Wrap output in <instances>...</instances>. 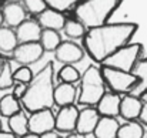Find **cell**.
I'll use <instances>...</instances> for the list:
<instances>
[{
    "label": "cell",
    "instance_id": "6da1fadb",
    "mask_svg": "<svg viewBox=\"0 0 147 138\" xmlns=\"http://www.w3.org/2000/svg\"><path fill=\"white\" fill-rule=\"evenodd\" d=\"M137 29L136 23H107L89 29L83 37V50L93 61L101 64L114 51L129 44Z\"/></svg>",
    "mask_w": 147,
    "mask_h": 138
},
{
    "label": "cell",
    "instance_id": "7a4b0ae2",
    "mask_svg": "<svg viewBox=\"0 0 147 138\" xmlns=\"http://www.w3.org/2000/svg\"><path fill=\"white\" fill-rule=\"evenodd\" d=\"M20 101L29 113L51 110L54 105V67L51 61L33 76Z\"/></svg>",
    "mask_w": 147,
    "mask_h": 138
},
{
    "label": "cell",
    "instance_id": "3957f363",
    "mask_svg": "<svg viewBox=\"0 0 147 138\" xmlns=\"http://www.w3.org/2000/svg\"><path fill=\"white\" fill-rule=\"evenodd\" d=\"M123 0H83L74 9V17L89 30L107 24Z\"/></svg>",
    "mask_w": 147,
    "mask_h": 138
},
{
    "label": "cell",
    "instance_id": "277c9868",
    "mask_svg": "<svg viewBox=\"0 0 147 138\" xmlns=\"http://www.w3.org/2000/svg\"><path fill=\"white\" fill-rule=\"evenodd\" d=\"M106 92V83L101 71L96 66H89L80 78V92L77 102L86 107H94Z\"/></svg>",
    "mask_w": 147,
    "mask_h": 138
},
{
    "label": "cell",
    "instance_id": "5b68a950",
    "mask_svg": "<svg viewBox=\"0 0 147 138\" xmlns=\"http://www.w3.org/2000/svg\"><path fill=\"white\" fill-rule=\"evenodd\" d=\"M142 54H143L142 43H129L121 48H119L117 51H114L111 56H109L100 66H106V67L130 73L134 64L142 58Z\"/></svg>",
    "mask_w": 147,
    "mask_h": 138
},
{
    "label": "cell",
    "instance_id": "8992f818",
    "mask_svg": "<svg viewBox=\"0 0 147 138\" xmlns=\"http://www.w3.org/2000/svg\"><path fill=\"white\" fill-rule=\"evenodd\" d=\"M100 71H101L106 86L113 92H117L120 95L129 94L137 83V78L131 73H127V71H121V70L106 67V66H100Z\"/></svg>",
    "mask_w": 147,
    "mask_h": 138
},
{
    "label": "cell",
    "instance_id": "52a82bcc",
    "mask_svg": "<svg viewBox=\"0 0 147 138\" xmlns=\"http://www.w3.org/2000/svg\"><path fill=\"white\" fill-rule=\"evenodd\" d=\"M54 131V114L51 110L32 113L29 117V133L36 135H46Z\"/></svg>",
    "mask_w": 147,
    "mask_h": 138
},
{
    "label": "cell",
    "instance_id": "ba28073f",
    "mask_svg": "<svg viewBox=\"0 0 147 138\" xmlns=\"http://www.w3.org/2000/svg\"><path fill=\"white\" fill-rule=\"evenodd\" d=\"M79 117V108L73 105L60 107L57 114L54 115V130L59 133H74L76 123Z\"/></svg>",
    "mask_w": 147,
    "mask_h": 138
},
{
    "label": "cell",
    "instance_id": "9c48e42d",
    "mask_svg": "<svg viewBox=\"0 0 147 138\" xmlns=\"http://www.w3.org/2000/svg\"><path fill=\"white\" fill-rule=\"evenodd\" d=\"M43 53L45 50L39 42L37 43H20L13 50V58L22 66H29V64L39 61Z\"/></svg>",
    "mask_w": 147,
    "mask_h": 138
},
{
    "label": "cell",
    "instance_id": "30bf717a",
    "mask_svg": "<svg viewBox=\"0 0 147 138\" xmlns=\"http://www.w3.org/2000/svg\"><path fill=\"white\" fill-rule=\"evenodd\" d=\"M54 57L59 63L64 64H76L83 60L84 50L74 42H61L60 46L54 50Z\"/></svg>",
    "mask_w": 147,
    "mask_h": 138
},
{
    "label": "cell",
    "instance_id": "8fae6325",
    "mask_svg": "<svg viewBox=\"0 0 147 138\" xmlns=\"http://www.w3.org/2000/svg\"><path fill=\"white\" fill-rule=\"evenodd\" d=\"M98 120H100V114L97 113L96 107H86L83 110H79V117H77L74 133L82 134V135L93 134Z\"/></svg>",
    "mask_w": 147,
    "mask_h": 138
},
{
    "label": "cell",
    "instance_id": "7c38bea8",
    "mask_svg": "<svg viewBox=\"0 0 147 138\" xmlns=\"http://www.w3.org/2000/svg\"><path fill=\"white\" fill-rule=\"evenodd\" d=\"M42 27L37 23V20H32V19H26L23 23H20L16 27V37L19 44L20 43H37L40 40V34H42Z\"/></svg>",
    "mask_w": 147,
    "mask_h": 138
},
{
    "label": "cell",
    "instance_id": "4fadbf2b",
    "mask_svg": "<svg viewBox=\"0 0 147 138\" xmlns=\"http://www.w3.org/2000/svg\"><path fill=\"white\" fill-rule=\"evenodd\" d=\"M142 107H143L142 98L134 97L131 94H126L121 97L119 115L126 121H137L142 113Z\"/></svg>",
    "mask_w": 147,
    "mask_h": 138
},
{
    "label": "cell",
    "instance_id": "5bb4252c",
    "mask_svg": "<svg viewBox=\"0 0 147 138\" xmlns=\"http://www.w3.org/2000/svg\"><path fill=\"white\" fill-rule=\"evenodd\" d=\"M120 101H121L120 94L113 91H106L94 107L100 114V117H114L116 118L119 115Z\"/></svg>",
    "mask_w": 147,
    "mask_h": 138
},
{
    "label": "cell",
    "instance_id": "9a60e30c",
    "mask_svg": "<svg viewBox=\"0 0 147 138\" xmlns=\"http://www.w3.org/2000/svg\"><path fill=\"white\" fill-rule=\"evenodd\" d=\"M37 23L40 24L42 29H47V30H56L60 31L64 27L66 23V16L61 11H57L54 9L47 7L46 10H43L40 14H37Z\"/></svg>",
    "mask_w": 147,
    "mask_h": 138
},
{
    "label": "cell",
    "instance_id": "2e32d148",
    "mask_svg": "<svg viewBox=\"0 0 147 138\" xmlns=\"http://www.w3.org/2000/svg\"><path fill=\"white\" fill-rule=\"evenodd\" d=\"M130 73L137 78V83H136V86L130 90L129 94L142 98L147 92V57L146 58H140V60L134 64V67L131 68Z\"/></svg>",
    "mask_w": 147,
    "mask_h": 138
},
{
    "label": "cell",
    "instance_id": "e0dca14e",
    "mask_svg": "<svg viewBox=\"0 0 147 138\" xmlns=\"http://www.w3.org/2000/svg\"><path fill=\"white\" fill-rule=\"evenodd\" d=\"M3 23L7 24V27H17L20 23L26 20V9L20 3L9 1L4 4L3 10Z\"/></svg>",
    "mask_w": 147,
    "mask_h": 138
},
{
    "label": "cell",
    "instance_id": "ac0fdd59",
    "mask_svg": "<svg viewBox=\"0 0 147 138\" xmlns=\"http://www.w3.org/2000/svg\"><path fill=\"white\" fill-rule=\"evenodd\" d=\"M76 100H77V90L74 84L60 83L59 86L54 87V104L56 105L59 107L73 105Z\"/></svg>",
    "mask_w": 147,
    "mask_h": 138
},
{
    "label": "cell",
    "instance_id": "d6986e66",
    "mask_svg": "<svg viewBox=\"0 0 147 138\" xmlns=\"http://www.w3.org/2000/svg\"><path fill=\"white\" fill-rule=\"evenodd\" d=\"M119 127L120 124L114 117H100L93 135L96 138H116Z\"/></svg>",
    "mask_w": 147,
    "mask_h": 138
},
{
    "label": "cell",
    "instance_id": "ffe728a7",
    "mask_svg": "<svg viewBox=\"0 0 147 138\" xmlns=\"http://www.w3.org/2000/svg\"><path fill=\"white\" fill-rule=\"evenodd\" d=\"M9 128L10 133L17 138L26 135L29 133V117L23 111H19L17 114L9 117Z\"/></svg>",
    "mask_w": 147,
    "mask_h": 138
},
{
    "label": "cell",
    "instance_id": "44dd1931",
    "mask_svg": "<svg viewBox=\"0 0 147 138\" xmlns=\"http://www.w3.org/2000/svg\"><path fill=\"white\" fill-rule=\"evenodd\" d=\"M116 138H144L143 124L139 121H126L124 124H120Z\"/></svg>",
    "mask_w": 147,
    "mask_h": 138
},
{
    "label": "cell",
    "instance_id": "7402d4cb",
    "mask_svg": "<svg viewBox=\"0 0 147 138\" xmlns=\"http://www.w3.org/2000/svg\"><path fill=\"white\" fill-rule=\"evenodd\" d=\"M19 42L16 37V31L11 27L0 26V51L3 53H13L17 47Z\"/></svg>",
    "mask_w": 147,
    "mask_h": 138
},
{
    "label": "cell",
    "instance_id": "603a6c76",
    "mask_svg": "<svg viewBox=\"0 0 147 138\" xmlns=\"http://www.w3.org/2000/svg\"><path fill=\"white\" fill-rule=\"evenodd\" d=\"M22 111L20 107V100H17L13 94H6L0 98V114L4 117H11Z\"/></svg>",
    "mask_w": 147,
    "mask_h": 138
},
{
    "label": "cell",
    "instance_id": "cb8c5ba5",
    "mask_svg": "<svg viewBox=\"0 0 147 138\" xmlns=\"http://www.w3.org/2000/svg\"><path fill=\"white\" fill-rule=\"evenodd\" d=\"M61 42L63 40H61L59 31H56V30H47V29H43L42 30L39 43L42 44L45 51H54L57 47L60 46Z\"/></svg>",
    "mask_w": 147,
    "mask_h": 138
},
{
    "label": "cell",
    "instance_id": "d4e9b609",
    "mask_svg": "<svg viewBox=\"0 0 147 138\" xmlns=\"http://www.w3.org/2000/svg\"><path fill=\"white\" fill-rule=\"evenodd\" d=\"M63 31L70 39H83L87 29L77 20V19H66Z\"/></svg>",
    "mask_w": 147,
    "mask_h": 138
},
{
    "label": "cell",
    "instance_id": "484cf974",
    "mask_svg": "<svg viewBox=\"0 0 147 138\" xmlns=\"http://www.w3.org/2000/svg\"><path fill=\"white\" fill-rule=\"evenodd\" d=\"M57 78L60 83H67V84H76L77 81H80L82 74L80 71L70 64H64L59 71H57Z\"/></svg>",
    "mask_w": 147,
    "mask_h": 138
},
{
    "label": "cell",
    "instance_id": "4316f807",
    "mask_svg": "<svg viewBox=\"0 0 147 138\" xmlns=\"http://www.w3.org/2000/svg\"><path fill=\"white\" fill-rule=\"evenodd\" d=\"M13 84H14V80H13L11 64L7 60H1L0 61V90L11 88Z\"/></svg>",
    "mask_w": 147,
    "mask_h": 138
},
{
    "label": "cell",
    "instance_id": "83f0119b",
    "mask_svg": "<svg viewBox=\"0 0 147 138\" xmlns=\"http://www.w3.org/2000/svg\"><path fill=\"white\" fill-rule=\"evenodd\" d=\"M45 1H46L47 7L64 13V11H67V10L74 9V7H76L79 3H82L83 0H45Z\"/></svg>",
    "mask_w": 147,
    "mask_h": 138
},
{
    "label": "cell",
    "instance_id": "f1b7e54d",
    "mask_svg": "<svg viewBox=\"0 0 147 138\" xmlns=\"http://www.w3.org/2000/svg\"><path fill=\"white\" fill-rule=\"evenodd\" d=\"M13 80L14 83H22V84H29L33 80V71L30 67L27 66H22L19 67L16 71H13Z\"/></svg>",
    "mask_w": 147,
    "mask_h": 138
},
{
    "label": "cell",
    "instance_id": "f546056e",
    "mask_svg": "<svg viewBox=\"0 0 147 138\" xmlns=\"http://www.w3.org/2000/svg\"><path fill=\"white\" fill-rule=\"evenodd\" d=\"M24 3V9L26 11L32 13V14H40L43 10L47 9V4L45 0H23Z\"/></svg>",
    "mask_w": 147,
    "mask_h": 138
},
{
    "label": "cell",
    "instance_id": "4dcf8cb0",
    "mask_svg": "<svg viewBox=\"0 0 147 138\" xmlns=\"http://www.w3.org/2000/svg\"><path fill=\"white\" fill-rule=\"evenodd\" d=\"M26 88H27V86L26 84H22V83H14L13 84V95L17 98V100H20L23 95H24V92H26Z\"/></svg>",
    "mask_w": 147,
    "mask_h": 138
},
{
    "label": "cell",
    "instance_id": "1f68e13d",
    "mask_svg": "<svg viewBox=\"0 0 147 138\" xmlns=\"http://www.w3.org/2000/svg\"><path fill=\"white\" fill-rule=\"evenodd\" d=\"M140 124H146L147 125V102L143 101V107H142V113H140Z\"/></svg>",
    "mask_w": 147,
    "mask_h": 138
},
{
    "label": "cell",
    "instance_id": "d6a6232c",
    "mask_svg": "<svg viewBox=\"0 0 147 138\" xmlns=\"http://www.w3.org/2000/svg\"><path fill=\"white\" fill-rule=\"evenodd\" d=\"M0 138H17L11 133H6V131H0Z\"/></svg>",
    "mask_w": 147,
    "mask_h": 138
},
{
    "label": "cell",
    "instance_id": "836d02e7",
    "mask_svg": "<svg viewBox=\"0 0 147 138\" xmlns=\"http://www.w3.org/2000/svg\"><path fill=\"white\" fill-rule=\"evenodd\" d=\"M66 138H86V135H82V134H77V133H70Z\"/></svg>",
    "mask_w": 147,
    "mask_h": 138
},
{
    "label": "cell",
    "instance_id": "e575fe53",
    "mask_svg": "<svg viewBox=\"0 0 147 138\" xmlns=\"http://www.w3.org/2000/svg\"><path fill=\"white\" fill-rule=\"evenodd\" d=\"M3 24V13H1V10H0V26Z\"/></svg>",
    "mask_w": 147,
    "mask_h": 138
},
{
    "label": "cell",
    "instance_id": "d590c367",
    "mask_svg": "<svg viewBox=\"0 0 147 138\" xmlns=\"http://www.w3.org/2000/svg\"><path fill=\"white\" fill-rule=\"evenodd\" d=\"M142 101H144V102H147V92L144 94V95H143V97H142Z\"/></svg>",
    "mask_w": 147,
    "mask_h": 138
},
{
    "label": "cell",
    "instance_id": "8d00e7d4",
    "mask_svg": "<svg viewBox=\"0 0 147 138\" xmlns=\"http://www.w3.org/2000/svg\"><path fill=\"white\" fill-rule=\"evenodd\" d=\"M9 1H13V3H19L20 0H9Z\"/></svg>",
    "mask_w": 147,
    "mask_h": 138
},
{
    "label": "cell",
    "instance_id": "74e56055",
    "mask_svg": "<svg viewBox=\"0 0 147 138\" xmlns=\"http://www.w3.org/2000/svg\"><path fill=\"white\" fill-rule=\"evenodd\" d=\"M0 131H1V121H0Z\"/></svg>",
    "mask_w": 147,
    "mask_h": 138
},
{
    "label": "cell",
    "instance_id": "f35d334b",
    "mask_svg": "<svg viewBox=\"0 0 147 138\" xmlns=\"http://www.w3.org/2000/svg\"><path fill=\"white\" fill-rule=\"evenodd\" d=\"M146 138H147V134H146Z\"/></svg>",
    "mask_w": 147,
    "mask_h": 138
}]
</instances>
